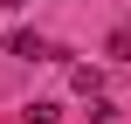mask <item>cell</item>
Returning a JSON list of instances; mask_svg holds the SVG:
<instances>
[{
    "label": "cell",
    "instance_id": "obj_1",
    "mask_svg": "<svg viewBox=\"0 0 131 124\" xmlns=\"http://www.w3.org/2000/svg\"><path fill=\"white\" fill-rule=\"evenodd\" d=\"M7 48H14V55H28V62H41V55H55V48H48V41H35V35H14Z\"/></svg>",
    "mask_w": 131,
    "mask_h": 124
},
{
    "label": "cell",
    "instance_id": "obj_2",
    "mask_svg": "<svg viewBox=\"0 0 131 124\" xmlns=\"http://www.w3.org/2000/svg\"><path fill=\"white\" fill-rule=\"evenodd\" d=\"M69 83H76V97H104V76H97V69H90V62H83V69H76V76H69Z\"/></svg>",
    "mask_w": 131,
    "mask_h": 124
}]
</instances>
